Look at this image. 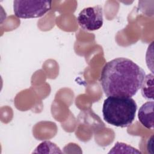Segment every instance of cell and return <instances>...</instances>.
Returning a JSON list of instances; mask_svg holds the SVG:
<instances>
[{"instance_id": "1", "label": "cell", "mask_w": 154, "mask_h": 154, "mask_svg": "<svg viewBox=\"0 0 154 154\" xmlns=\"http://www.w3.org/2000/svg\"><path fill=\"white\" fill-rule=\"evenodd\" d=\"M145 76L144 70L133 61L119 57L106 63L99 81L106 96L132 97L141 88Z\"/></svg>"}, {"instance_id": "2", "label": "cell", "mask_w": 154, "mask_h": 154, "mask_svg": "<svg viewBox=\"0 0 154 154\" xmlns=\"http://www.w3.org/2000/svg\"><path fill=\"white\" fill-rule=\"evenodd\" d=\"M137 105L132 97L108 96L105 99L102 114L108 124L120 128L128 127L135 118Z\"/></svg>"}, {"instance_id": "3", "label": "cell", "mask_w": 154, "mask_h": 154, "mask_svg": "<svg viewBox=\"0 0 154 154\" xmlns=\"http://www.w3.org/2000/svg\"><path fill=\"white\" fill-rule=\"evenodd\" d=\"M52 8L51 1H13L14 15L19 18L29 19L43 16Z\"/></svg>"}, {"instance_id": "4", "label": "cell", "mask_w": 154, "mask_h": 154, "mask_svg": "<svg viewBox=\"0 0 154 154\" xmlns=\"http://www.w3.org/2000/svg\"><path fill=\"white\" fill-rule=\"evenodd\" d=\"M77 22L85 31H93L99 29L103 23L102 6L97 5L84 8L77 17Z\"/></svg>"}, {"instance_id": "5", "label": "cell", "mask_w": 154, "mask_h": 154, "mask_svg": "<svg viewBox=\"0 0 154 154\" xmlns=\"http://www.w3.org/2000/svg\"><path fill=\"white\" fill-rule=\"evenodd\" d=\"M153 100L148 101L141 105L138 112V117L143 126L149 129H153Z\"/></svg>"}, {"instance_id": "6", "label": "cell", "mask_w": 154, "mask_h": 154, "mask_svg": "<svg viewBox=\"0 0 154 154\" xmlns=\"http://www.w3.org/2000/svg\"><path fill=\"white\" fill-rule=\"evenodd\" d=\"M141 94L147 100H153V75L152 73L145 76L141 87Z\"/></svg>"}, {"instance_id": "7", "label": "cell", "mask_w": 154, "mask_h": 154, "mask_svg": "<svg viewBox=\"0 0 154 154\" xmlns=\"http://www.w3.org/2000/svg\"><path fill=\"white\" fill-rule=\"evenodd\" d=\"M34 153H60L62 152L60 150V148L55 144L49 141H45L40 143L33 152Z\"/></svg>"}]
</instances>
